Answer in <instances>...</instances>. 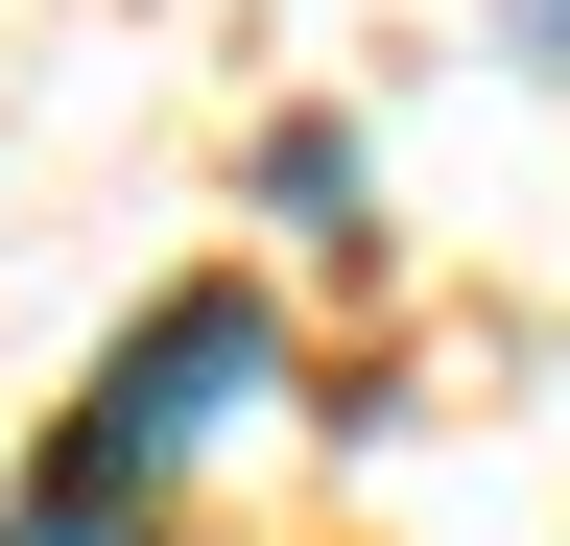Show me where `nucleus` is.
I'll return each instance as SVG.
<instances>
[{
    "label": "nucleus",
    "mask_w": 570,
    "mask_h": 546,
    "mask_svg": "<svg viewBox=\"0 0 570 546\" xmlns=\"http://www.w3.org/2000/svg\"><path fill=\"white\" fill-rule=\"evenodd\" d=\"M238 380H262V309H238V286L142 309V357H119V380L48 428V475H24V523H0V546H119V523H142V475H167V451H190Z\"/></svg>",
    "instance_id": "f257e3e1"
},
{
    "label": "nucleus",
    "mask_w": 570,
    "mask_h": 546,
    "mask_svg": "<svg viewBox=\"0 0 570 546\" xmlns=\"http://www.w3.org/2000/svg\"><path fill=\"white\" fill-rule=\"evenodd\" d=\"M523 48H547V72H570V0H523Z\"/></svg>",
    "instance_id": "f03ea898"
}]
</instances>
